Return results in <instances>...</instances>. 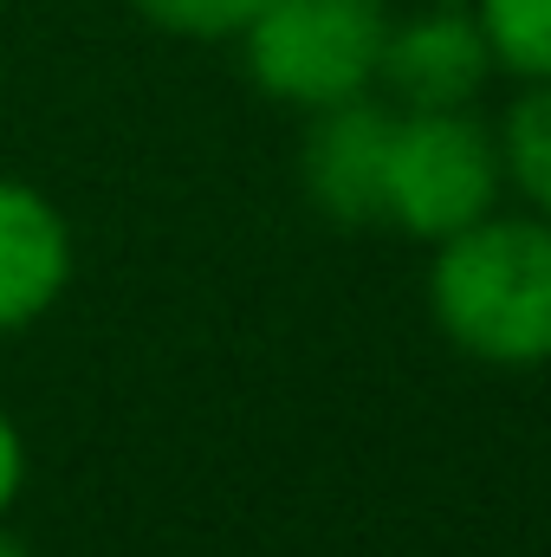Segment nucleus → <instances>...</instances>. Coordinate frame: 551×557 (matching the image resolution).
Instances as JSON below:
<instances>
[{"label": "nucleus", "mask_w": 551, "mask_h": 557, "mask_svg": "<svg viewBox=\"0 0 551 557\" xmlns=\"http://www.w3.org/2000/svg\"><path fill=\"white\" fill-rule=\"evenodd\" d=\"M131 7H137L156 33H175V39H201V46H215V39H241L247 20H254L267 0H131Z\"/></svg>", "instance_id": "obj_9"}, {"label": "nucleus", "mask_w": 551, "mask_h": 557, "mask_svg": "<svg viewBox=\"0 0 551 557\" xmlns=\"http://www.w3.org/2000/svg\"><path fill=\"white\" fill-rule=\"evenodd\" d=\"M390 131H396V111L377 104L370 91L311 111V131H305V149H298V175H305V195H311V208L325 221H338V227H377L383 221Z\"/></svg>", "instance_id": "obj_4"}, {"label": "nucleus", "mask_w": 551, "mask_h": 557, "mask_svg": "<svg viewBox=\"0 0 551 557\" xmlns=\"http://www.w3.org/2000/svg\"><path fill=\"white\" fill-rule=\"evenodd\" d=\"M434 331L487 370L551 363V221L546 214H480L474 227L434 240L428 260Z\"/></svg>", "instance_id": "obj_1"}, {"label": "nucleus", "mask_w": 551, "mask_h": 557, "mask_svg": "<svg viewBox=\"0 0 551 557\" xmlns=\"http://www.w3.org/2000/svg\"><path fill=\"white\" fill-rule=\"evenodd\" d=\"M506 169L493 131L454 104V111H396L390 162H383V227L409 240H448L500 208Z\"/></svg>", "instance_id": "obj_3"}, {"label": "nucleus", "mask_w": 551, "mask_h": 557, "mask_svg": "<svg viewBox=\"0 0 551 557\" xmlns=\"http://www.w3.org/2000/svg\"><path fill=\"white\" fill-rule=\"evenodd\" d=\"M474 20L500 72L519 85L551 78V0H474Z\"/></svg>", "instance_id": "obj_8"}, {"label": "nucleus", "mask_w": 551, "mask_h": 557, "mask_svg": "<svg viewBox=\"0 0 551 557\" xmlns=\"http://www.w3.org/2000/svg\"><path fill=\"white\" fill-rule=\"evenodd\" d=\"M487 72H493V52L474 7H428L403 26L390 20L377 85L396 98V111H454V104H474Z\"/></svg>", "instance_id": "obj_5"}, {"label": "nucleus", "mask_w": 551, "mask_h": 557, "mask_svg": "<svg viewBox=\"0 0 551 557\" xmlns=\"http://www.w3.org/2000/svg\"><path fill=\"white\" fill-rule=\"evenodd\" d=\"M493 143H500L506 188H519V201L551 221V78L519 85V98L506 104Z\"/></svg>", "instance_id": "obj_7"}, {"label": "nucleus", "mask_w": 551, "mask_h": 557, "mask_svg": "<svg viewBox=\"0 0 551 557\" xmlns=\"http://www.w3.org/2000/svg\"><path fill=\"white\" fill-rule=\"evenodd\" d=\"M72 267H78V247L65 214L39 188L0 175V337L39 324L65 298Z\"/></svg>", "instance_id": "obj_6"}, {"label": "nucleus", "mask_w": 551, "mask_h": 557, "mask_svg": "<svg viewBox=\"0 0 551 557\" xmlns=\"http://www.w3.org/2000/svg\"><path fill=\"white\" fill-rule=\"evenodd\" d=\"M20 486H26V434H20V421L0 409V519L13 512Z\"/></svg>", "instance_id": "obj_10"}, {"label": "nucleus", "mask_w": 551, "mask_h": 557, "mask_svg": "<svg viewBox=\"0 0 551 557\" xmlns=\"http://www.w3.org/2000/svg\"><path fill=\"white\" fill-rule=\"evenodd\" d=\"M0 557H39V552H26V545H20V539H13V532L0 525Z\"/></svg>", "instance_id": "obj_11"}, {"label": "nucleus", "mask_w": 551, "mask_h": 557, "mask_svg": "<svg viewBox=\"0 0 551 557\" xmlns=\"http://www.w3.org/2000/svg\"><path fill=\"white\" fill-rule=\"evenodd\" d=\"M390 39L383 0H267L247 33V78L292 111H325L377 85Z\"/></svg>", "instance_id": "obj_2"}]
</instances>
